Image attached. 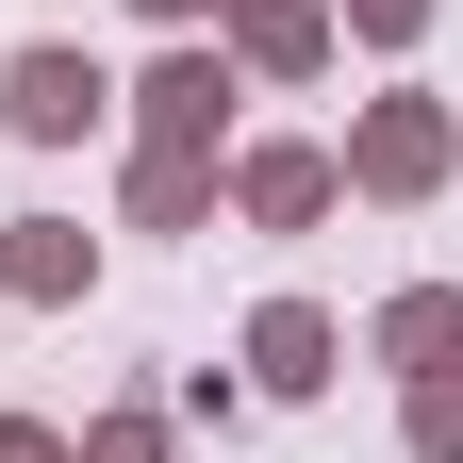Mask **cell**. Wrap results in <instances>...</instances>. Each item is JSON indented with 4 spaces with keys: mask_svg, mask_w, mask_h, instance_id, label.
Returning <instances> with one entry per match:
<instances>
[{
    "mask_svg": "<svg viewBox=\"0 0 463 463\" xmlns=\"http://www.w3.org/2000/svg\"><path fill=\"white\" fill-rule=\"evenodd\" d=\"M331 347H347V331H331L315 298H265V315H249V381H281V397H315V381H331Z\"/></svg>",
    "mask_w": 463,
    "mask_h": 463,
    "instance_id": "cell-5",
    "label": "cell"
},
{
    "mask_svg": "<svg viewBox=\"0 0 463 463\" xmlns=\"http://www.w3.org/2000/svg\"><path fill=\"white\" fill-rule=\"evenodd\" d=\"M331 183H347L331 149H249V165H232V199H249L265 232H315V215H331Z\"/></svg>",
    "mask_w": 463,
    "mask_h": 463,
    "instance_id": "cell-4",
    "label": "cell"
},
{
    "mask_svg": "<svg viewBox=\"0 0 463 463\" xmlns=\"http://www.w3.org/2000/svg\"><path fill=\"white\" fill-rule=\"evenodd\" d=\"M83 463H165V430H149V414H99V430H83Z\"/></svg>",
    "mask_w": 463,
    "mask_h": 463,
    "instance_id": "cell-11",
    "label": "cell"
},
{
    "mask_svg": "<svg viewBox=\"0 0 463 463\" xmlns=\"http://www.w3.org/2000/svg\"><path fill=\"white\" fill-rule=\"evenodd\" d=\"M232 50H249V67H281V83H298L315 50H331V17H315V0H232Z\"/></svg>",
    "mask_w": 463,
    "mask_h": 463,
    "instance_id": "cell-7",
    "label": "cell"
},
{
    "mask_svg": "<svg viewBox=\"0 0 463 463\" xmlns=\"http://www.w3.org/2000/svg\"><path fill=\"white\" fill-rule=\"evenodd\" d=\"M414 463H463V364L414 381Z\"/></svg>",
    "mask_w": 463,
    "mask_h": 463,
    "instance_id": "cell-10",
    "label": "cell"
},
{
    "mask_svg": "<svg viewBox=\"0 0 463 463\" xmlns=\"http://www.w3.org/2000/svg\"><path fill=\"white\" fill-rule=\"evenodd\" d=\"M199 199H215V149H133V215L149 232H183Z\"/></svg>",
    "mask_w": 463,
    "mask_h": 463,
    "instance_id": "cell-9",
    "label": "cell"
},
{
    "mask_svg": "<svg viewBox=\"0 0 463 463\" xmlns=\"http://www.w3.org/2000/svg\"><path fill=\"white\" fill-rule=\"evenodd\" d=\"M381 364H463V298H447V281H414V298H381Z\"/></svg>",
    "mask_w": 463,
    "mask_h": 463,
    "instance_id": "cell-6",
    "label": "cell"
},
{
    "mask_svg": "<svg viewBox=\"0 0 463 463\" xmlns=\"http://www.w3.org/2000/svg\"><path fill=\"white\" fill-rule=\"evenodd\" d=\"M215 99H232V67H215V50H165V67L133 83V116H149V149H215Z\"/></svg>",
    "mask_w": 463,
    "mask_h": 463,
    "instance_id": "cell-3",
    "label": "cell"
},
{
    "mask_svg": "<svg viewBox=\"0 0 463 463\" xmlns=\"http://www.w3.org/2000/svg\"><path fill=\"white\" fill-rule=\"evenodd\" d=\"M347 17H364L381 50H414V33H430V0H347Z\"/></svg>",
    "mask_w": 463,
    "mask_h": 463,
    "instance_id": "cell-12",
    "label": "cell"
},
{
    "mask_svg": "<svg viewBox=\"0 0 463 463\" xmlns=\"http://www.w3.org/2000/svg\"><path fill=\"white\" fill-rule=\"evenodd\" d=\"M347 183L364 199H430L447 183V99H381L364 133H347Z\"/></svg>",
    "mask_w": 463,
    "mask_h": 463,
    "instance_id": "cell-1",
    "label": "cell"
},
{
    "mask_svg": "<svg viewBox=\"0 0 463 463\" xmlns=\"http://www.w3.org/2000/svg\"><path fill=\"white\" fill-rule=\"evenodd\" d=\"M149 17H215V0H149Z\"/></svg>",
    "mask_w": 463,
    "mask_h": 463,
    "instance_id": "cell-14",
    "label": "cell"
},
{
    "mask_svg": "<svg viewBox=\"0 0 463 463\" xmlns=\"http://www.w3.org/2000/svg\"><path fill=\"white\" fill-rule=\"evenodd\" d=\"M0 463H83L67 430H33V414H0Z\"/></svg>",
    "mask_w": 463,
    "mask_h": 463,
    "instance_id": "cell-13",
    "label": "cell"
},
{
    "mask_svg": "<svg viewBox=\"0 0 463 463\" xmlns=\"http://www.w3.org/2000/svg\"><path fill=\"white\" fill-rule=\"evenodd\" d=\"M0 116H17L33 149H67V133H99V116H116V83L83 67V50H17V67H0Z\"/></svg>",
    "mask_w": 463,
    "mask_h": 463,
    "instance_id": "cell-2",
    "label": "cell"
},
{
    "mask_svg": "<svg viewBox=\"0 0 463 463\" xmlns=\"http://www.w3.org/2000/svg\"><path fill=\"white\" fill-rule=\"evenodd\" d=\"M83 265H99V249H83L67 215H17V249H0V281H17V298H83Z\"/></svg>",
    "mask_w": 463,
    "mask_h": 463,
    "instance_id": "cell-8",
    "label": "cell"
}]
</instances>
